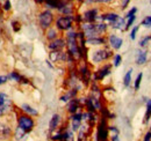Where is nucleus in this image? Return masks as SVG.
I'll return each instance as SVG.
<instances>
[{
  "instance_id": "obj_1",
  "label": "nucleus",
  "mask_w": 151,
  "mask_h": 141,
  "mask_svg": "<svg viewBox=\"0 0 151 141\" xmlns=\"http://www.w3.org/2000/svg\"><path fill=\"white\" fill-rule=\"evenodd\" d=\"M77 31L73 30L72 28L68 30L66 33V46L69 49L68 52L70 53L76 60H79L81 59V54L79 51V45H78V42H77Z\"/></svg>"
},
{
  "instance_id": "obj_2",
  "label": "nucleus",
  "mask_w": 151,
  "mask_h": 141,
  "mask_svg": "<svg viewBox=\"0 0 151 141\" xmlns=\"http://www.w3.org/2000/svg\"><path fill=\"white\" fill-rule=\"evenodd\" d=\"M75 21L73 15H64V16H59L56 20V28L58 30H63V31H68L69 29L72 28V23Z\"/></svg>"
},
{
  "instance_id": "obj_3",
  "label": "nucleus",
  "mask_w": 151,
  "mask_h": 141,
  "mask_svg": "<svg viewBox=\"0 0 151 141\" xmlns=\"http://www.w3.org/2000/svg\"><path fill=\"white\" fill-rule=\"evenodd\" d=\"M54 22V14L50 12V11H43L41 12V14L38 15V23H40V27L42 29H48L51 27Z\"/></svg>"
},
{
  "instance_id": "obj_4",
  "label": "nucleus",
  "mask_w": 151,
  "mask_h": 141,
  "mask_svg": "<svg viewBox=\"0 0 151 141\" xmlns=\"http://www.w3.org/2000/svg\"><path fill=\"white\" fill-rule=\"evenodd\" d=\"M18 126L28 133L34 128L35 123H34V119L32 117H29L28 115H21L18 119Z\"/></svg>"
},
{
  "instance_id": "obj_5",
  "label": "nucleus",
  "mask_w": 151,
  "mask_h": 141,
  "mask_svg": "<svg viewBox=\"0 0 151 141\" xmlns=\"http://www.w3.org/2000/svg\"><path fill=\"white\" fill-rule=\"evenodd\" d=\"M113 56L112 51L109 49H101V50H96L92 54V61L95 64H99L101 61H105L107 59H109Z\"/></svg>"
},
{
  "instance_id": "obj_6",
  "label": "nucleus",
  "mask_w": 151,
  "mask_h": 141,
  "mask_svg": "<svg viewBox=\"0 0 151 141\" xmlns=\"http://www.w3.org/2000/svg\"><path fill=\"white\" fill-rule=\"evenodd\" d=\"M108 137V126L107 120L105 117L100 119V123L98 125V133H96V140H106Z\"/></svg>"
},
{
  "instance_id": "obj_7",
  "label": "nucleus",
  "mask_w": 151,
  "mask_h": 141,
  "mask_svg": "<svg viewBox=\"0 0 151 141\" xmlns=\"http://www.w3.org/2000/svg\"><path fill=\"white\" fill-rule=\"evenodd\" d=\"M65 46H66V41L64 38H58V37L52 39V41H50V43L48 45L50 51H60Z\"/></svg>"
},
{
  "instance_id": "obj_8",
  "label": "nucleus",
  "mask_w": 151,
  "mask_h": 141,
  "mask_svg": "<svg viewBox=\"0 0 151 141\" xmlns=\"http://www.w3.org/2000/svg\"><path fill=\"white\" fill-rule=\"evenodd\" d=\"M111 65L109 64H106V65H104L100 70H98L95 72L94 74V81H100V80H104L107 75H109L111 74Z\"/></svg>"
},
{
  "instance_id": "obj_9",
  "label": "nucleus",
  "mask_w": 151,
  "mask_h": 141,
  "mask_svg": "<svg viewBox=\"0 0 151 141\" xmlns=\"http://www.w3.org/2000/svg\"><path fill=\"white\" fill-rule=\"evenodd\" d=\"M98 9L96 8H92V9H87L84 15H83V20L85 22H94L98 19Z\"/></svg>"
},
{
  "instance_id": "obj_10",
  "label": "nucleus",
  "mask_w": 151,
  "mask_h": 141,
  "mask_svg": "<svg viewBox=\"0 0 151 141\" xmlns=\"http://www.w3.org/2000/svg\"><path fill=\"white\" fill-rule=\"evenodd\" d=\"M108 42H109V44H111V46L115 49V50H119L121 46H122V44H123V39L121 38V37H119V36L114 35H109L108 37Z\"/></svg>"
},
{
  "instance_id": "obj_11",
  "label": "nucleus",
  "mask_w": 151,
  "mask_h": 141,
  "mask_svg": "<svg viewBox=\"0 0 151 141\" xmlns=\"http://www.w3.org/2000/svg\"><path fill=\"white\" fill-rule=\"evenodd\" d=\"M148 60V52L144 50H137L136 52V64L137 65H144Z\"/></svg>"
},
{
  "instance_id": "obj_12",
  "label": "nucleus",
  "mask_w": 151,
  "mask_h": 141,
  "mask_svg": "<svg viewBox=\"0 0 151 141\" xmlns=\"http://www.w3.org/2000/svg\"><path fill=\"white\" fill-rule=\"evenodd\" d=\"M78 109H80V101L77 100L76 97L70 100L69 103H68V111L70 113H75V112L78 111Z\"/></svg>"
},
{
  "instance_id": "obj_13",
  "label": "nucleus",
  "mask_w": 151,
  "mask_h": 141,
  "mask_svg": "<svg viewBox=\"0 0 151 141\" xmlns=\"http://www.w3.org/2000/svg\"><path fill=\"white\" fill-rule=\"evenodd\" d=\"M105 43H106V38L100 37V36L86 38V44H88V45H102Z\"/></svg>"
},
{
  "instance_id": "obj_14",
  "label": "nucleus",
  "mask_w": 151,
  "mask_h": 141,
  "mask_svg": "<svg viewBox=\"0 0 151 141\" xmlns=\"http://www.w3.org/2000/svg\"><path fill=\"white\" fill-rule=\"evenodd\" d=\"M59 123H60V116H59L58 113H55V115L52 116L50 123H49V131H50V132H54L57 127H58Z\"/></svg>"
},
{
  "instance_id": "obj_15",
  "label": "nucleus",
  "mask_w": 151,
  "mask_h": 141,
  "mask_svg": "<svg viewBox=\"0 0 151 141\" xmlns=\"http://www.w3.org/2000/svg\"><path fill=\"white\" fill-rule=\"evenodd\" d=\"M112 27L114 29H117V30H126V20L121 18V16H119L112 23Z\"/></svg>"
},
{
  "instance_id": "obj_16",
  "label": "nucleus",
  "mask_w": 151,
  "mask_h": 141,
  "mask_svg": "<svg viewBox=\"0 0 151 141\" xmlns=\"http://www.w3.org/2000/svg\"><path fill=\"white\" fill-rule=\"evenodd\" d=\"M80 75H81L84 82H85L86 85H88V81H90V78H91V73H90L88 67H87L86 65H83V66L80 67Z\"/></svg>"
},
{
  "instance_id": "obj_17",
  "label": "nucleus",
  "mask_w": 151,
  "mask_h": 141,
  "mask_svg": "<svg viewBox=\"0 0 151 141\" xmlns=\"http://www.w3.org/2000/svg\"><path fill=\"white\" fill-rule=\"evenodd\" d=\"M117 18H119V15H117L116 13H107V14H104V15H101L100 20L112 24V23H113L114 21H115V20H116Z\"/></svg>"
},
{
  "instance_id": "obj_18",
  "label": "nucleus",
  "mask_w": 151,
  "mask_h": 141,
  "mask_svg": "<svg viewBox=\"0 0 151 141\" xmlns=\"http://www.w3.org/2000/svg\"><path fill=\"white\" fill-rule=\"evenodd\" d=\"M77 93H78V90H77V89H71V90H69L65 95L60 96V101H62V102H69L70 100L75 98L76 95H77Z\"/></svg>"
},
{
  "instance_id": "obj_19",
  "label": "nucleus",
  "mask_w": 151,
  "mask_h": 141,
  "mask_svg": "<svg viewBox=\"0 0 151 141\" xmlns=\"http://www.w3.org/2000/svg\"><path fill=\"white\" fill-rule=\"evenodd\" d=\"M21 110L24 111L26 113L30 115V116H37L38 115L37 110L34 109V108H32L30 105H28V104H22V105H21Z\"/></svg>"
},
{
  "instance_id": "obj_20",
  "label": "nucleus",
  "mask_w": 151,
  "mask_h": 141,
  "mask_svg": "<svg viewBox=\"0 0 151 141\" xmlns=\"http://www.w3.org/2000/svg\"><path fill=\"white\" fill-rule=\"evenodd\" d=\"M57 35H58V33H57V29L52 28V27H50V28H48V29H47L45 36H47V38H48L49 41H52V39L57 38Z\"/></svg>"
},
{
  "instance_id": "obj_21",
  "label": "nucleus",
  "mask_w": 151,
  "mask_h": 141,
  "mask_svg": "<svg viewBox=\"0 0 151 141\" xmlns=\"http://www.w3.org/2000/svg\"><path fill=\"white\" fill-rule=\"evenodd\" d=\"M132 68L126 73L124 78H123V85H124V87H129V85H130V82H132Z\"/></svg>"
},
{
  "instance_id": "obj_22",
  "label": "nucleus",
  "mask_w": 151,
  "mask_h": 141,
  "mask_svg": "<svg viewBox=\"0 0 151 141\" xmlns=\"http://www.w3.org/2000/svg\"><path fill=\"white\" fill-rule=\"evenodd\" d=\"M8 78H11L13 81H17V82H22L24 79L22 78V75H20L18 72H12L9 75H8Z\"/></svg>"
},
{
  "instance_id": "obj_23",
  "label": "nucleus",
  "mask_w": 151,
  "mask_h": 141,
  "mask_svg": "<svg viewBox=\"0 0 151 141\" xmlns=\"http://www.w3.org/2000/svg\"><path fill=\"white\" fill-rule=\"evenodd\" d=\"M151 117V100H147V112L144 116V122L147 123Z\"/></svg>"
},
{
  "instance_id": "obj_24",
  "label": "nucleus",
  "mask_w": 151,
  "mask_h": 141,
  "mask_svg": "<svg viewBox=\"0 0 151 141\" xmlns=\"http://www.w3.org/2000/svg\"><path fill=\"white\" fill-rule=\"evenodd\" d=\"M44 4L48 8H57V6L59 4V0H45Z\"/></svg>"
},
{
  "instance_id": "obj_25",
  "label": "nucleus",
  "mask_w": 151,
  "mask_h": 141,
  "mask_svg": "<svg viewBox=\"0 0 151 141\" xmlns=\"http://www.w3.org/2000/svg\"><path fill=\"white\" fill-rule=\"evenodd\" d=\"M11 134V128L8 126H0V137H8Z\"/></svg>"
},
{
  "instance_id": "obj_26",
  "label": "nucleus",
  "mask_w": 151,
  "mask_h": 141,
  "mask_svg": "<svg viewBox=\"0 0 151 141\" xmlns=\"http://www.w3.org/2000/svg\"><path fill=\"white\" fill-rule=\"evenodd\" d=\"M26 133H27L26 131H23L21 127L18 126V128H17V131H15V139H18V140H19V139H22V138L26 135Z\"/></svg>"
},
{
  "instance_id": "obj_27",
  "label": "nucleus",
  "mask_w": 151,
  "mask_h": 141,
  "mask_svg": "<svg viewBox=\"0 0 151 141\" xmlns=\"http://www.w3.org/2000/svg\"><path fill=\"white\" fill-rule=\"evenodd\" d=\"M121 63H122V57H121L120 54H115V56H114L113 65L115 67H119V66L121 65Z\"/></svg>"
},
{
  "instance_id": "obj_28",
  "label": "nucleus",
  "mask_w": 151,
  "mask_h": 141,
  "mask_svg": "<svg viewBox=\"0 0 151 141\" xmlns=\"http://www.w3.org/2000/svg\"><path fill=\"white\" fill-rule=\"evenodd\" d=\"M142 78H143V74L142 73H138L136 80H135V90H138L139 86H141V81H142Z\"/></svg>"
},
{
  "instance_id": "obj_29",
  "label": "nucleus",
  "mask_w": 151,
  "mask_h": 141,
  "mask_svg": "<svg viewBox=\"0 0 151 141\" xmlns=\"http://www.w3.org/2000/svg\"><path fill=\"white\" fill-rule=\"evenodd\" d=\"M73 139V134H72V131H66L63 133V140H72Z\"/></svg>"
},
{
  "instance_id": "obj_30",
  "label": "nucleus",
  "mask_w": 151,
  "mask_h": 141,
  "mask_svg": "<svg viewBox=\"0 0 151 141\" xmlns=\"http://www.w3.org/2000/svg\"><path fill=\"white\" fill-rule=\"evenodd\" d=\"M142 26H144L145 28H151V15L150 16H147V18L143 19V21H142V23H141Z\"/></svg>"
},
{
  "instance_id": "obj_31",
  "label": "nucleus",
  "mask_w": 151,
  "mask_h": 141,
  "mask_svg": "<svg viewBox=\"0 0 151 141\" xmlns=\"http://www.w3.org/2000/svg\"><path fill=\"white\" fill-rule=\"evenodd\" d=\"M149 41H150V37H149V36L143 37V38L139 41V46H142V48L147 46V45H148V43H149Z\"/></svg>"
},
{
  "instance_id": "obj_32",
  "label": "nucleus",
  "mask_w": 151,
  "mask_h": 141,
  "mask_svg": "<svg viewBox=\"0 0 151 141\" xmlns=\"http://www.w3.org/2000/svg\"><path fill=\"white\" fill-rule=\"evenodd\" d=\"M128 21H127V23H126V29H128V28H130L132 26V23L135 22V20H136V15H132L130 18L127 19Z\"/></svg>"
},
{
  "instance_id": "obj_33",
  "label": "nucleus",
  "mask_w": 151,
  "mask_h": 141,
  "mask_svg": "<svg viewBox=\"0 0 151 141\" xmlns=\"http://www.w3.org/2000/svg\"><path fill=\"white\" fill-rule=\"evenodd\" d=\"M112 0H85L86 4H93V2H101V4H107L111 2Z\"/></svg>"
},
{
  "instance_id": "obj_34",
  "label": "nucleus",
  "mask_w": 151,
  "mask_h": 141,
  "mask_svg": "<svg viewBox=\"0 0 151 141\" xmlns=\"http://www.w3.org/2000/svg\"><path fill=\"white\" fill-rule=\"evenodd\" d=\"M138 26H136V27H134L132 28V33H130V38H132V41L136 38V34H137V31H138Z\"/></svg>"
},
{
  "instance_id": "obj_35",
  "label": "nucleus",
  "mask_w": 151,
  "mask_h": 141,
  "mask_svg": "<svg viewBox=\"0 0 151 141\" xmlns=\"http://www.w3.org/2000/svg\"><path fill=\"white\" fill-rule=\"evenodd\" d=\"M136 13H137V8L136 7H132V9L127 13V15H126V19L130 18V16H132V15H136Z\"/></svg>"
},
{
  "instance_id": "obj_36",
  "label": "nucleus",
  "mask_w": 151,
  "mask_h": 141,
  "mask_svg": "<svg viewBox=\"0 0 151 141\" xmlns=\"http://www.w3.org/2000/svg\"><path fill=\"white\" fill-rule=\"evenodd\" d=\"M7 80H8V76L7 75H0V86L4 85V83H6Z\"/></svg>"
},
{
  "instance_id": "obj_37",
  "label": "nucleus",
  "mask_w": 151,
  "mask_h": 141,
  "mask_svg": "<svg viewBox=\"0 0 151 141\" xmlns=\"http://www.w3.org/2000/svg\"><path fill=\"white\" fill-rule=\"evenodd\" d=\"M4 9H5V11H9V9H11V1H9V0H6V1H5Z\"/></svg>"
},
{
  "instance_id": "obj_38",
  "label": "nucleus",
  "mask_w": 151,
  "mask_h": 141,
  "mask_svg": "<svg viewBox=\"0 0 151 141\" xmlns=\"http://www.w3.org/2000/svg\"><path fill=\"white\" fill-rule=\"evenodd\" d=\"M108 131H111V132L114 133V134H119V133H120L119 130H117L115 126H109V127H108Z\"/></svg>"
},
{
  "instance_id": "obj_39",
  "label": "nucleus",
  "mask_w": 151,
  "mask_h": 141,
  "mask_svg": "<svg viewBox=\"0 0 151 141\" xmlns=\"http://www.w3.org/2000/svg\"><path fill=\"white\" fill-rule=\"evenodd\" d=\"M143 140H144V141H149V140H151V131H150V132H148V133H147V134L144 135Z\"/></svg>"
},
{
  "instance_id": "obj_40",
  "label": "nucleus",
  "mask_w": 151,
  "mask_h": 141,
  "mask_svg": "<svg viewBox=\"0 0 151 141\" xmlns=\"http://www.w3.org/2000/svg\"><path fill=\"white\" fill-rule=\"evenodd\" d=\"M129 2H130V0H122V9L127 8V6H128Z\"/></svg>"
},
{
  "instance_id": "obj_41",
  "label": "nucleus",
  "mask_w": 151,
  "mask_h": 141,
  "mask_svg": "<svg viewBox=\"0 0 151 141\" xmlns=\"http://www.w3.org/2000/svg\"><path fill=\"white\" fill-rule=\"evenodd\" d=\"M12 24L14 26V30H15V31H18V30L20 29L19 23H18V22H15V21H14V22H12Z\"/></svg>"
},
{
  "instance_id": "obj_42",
  "label": "nucleus",
  "mask_w": 151,
  "mask_h": 141,
  "mask_svg": "<svg viewBox=\"0 0 151 141\" xmlns=\"http://www.w3.org/2000/svg\"><path fill=\"white\" fill-rule=\"evenodd\" d=\"M119 139H120V138H119V134H113L112 138H111V140H113V141H117Z\"/></svg>"
},
{
  "instance_id": "obj_43",
  "label": "nucleus",
  "mask_w": 151,
  "mask_h": 141,
  "mask_svg": "<svg viewBox=\"0 0 151 141\" xmlns=\"http://www.w3.org/2000/svg\"><path fill=\"white\" fill-rule=\"evenodd\" d=\"M36 4H38V5H42V4H44V1L45 0H34Z\"/></svg>"
},
{
  "instance_id": "obj_44",
  "label": "nucleus",
  "mask_w": 151,
  "mask_h": 141,
  "mask_svg": "<svg viewBox=\"0 0 151 141\" xmlns=\"http://www.w3.org/2000/svg\"><path fill=\"white\" fill-rule=\"evenodd\" d=\"M150 41H151V36H150Z\"/></svg>"
},
{
  "instance_id": "obj_45",
  "label": "nucleus",
  "mask_w": 151,
  "mask_h": 141,
  "mask_svg": "<svg viewBox=\"0 0 151 141\" xmlns=\"http://www.w3.org/2000/svg\"><path fill=\"white\" fill-rule=\"evenodd\" d=\"M150 2H151V0H150Z\"/></svg>"
}]
</instances>
